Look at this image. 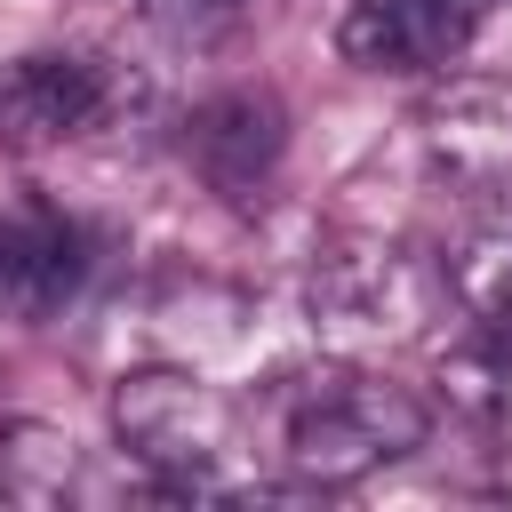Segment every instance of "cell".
<instances>
[{
    "instance_id": "1",
    "label": "cell",
    "mask_w": 512,
    "mask_h": 512,
    "mask_svg": "<svg viewBox=\"0 0 512 512\" xmlns=\"http://www.w3.org/2000/svg\"><path fill=\"white\" fill-rule=\"evenodd\" d=\"M432 408L368 368H312L288 376L280 392V464L304 488H352L376 464H400L408 448H424Z\"/></svg>"
},
{
    "instance_id": "2",
    "label": "cell",
    "mask_w": 512,
    "mask_h": 512,
    "mask_svg": "<svg viewBox=\"0 0 512 512\" xmlns=\"http://www.w3.org/2000/svg\"><path fill=\"white\" fill-rule=\"evenodd\" d=\"M120 448L176 496H224L240 464V408L192 368H136L112 392Z\"/></svg>"
},
{
    "instance_id": "3",
    "label": "cell",
    "mask_w": 512,
    "mask_h": 512,
    "mask_svg": "<svg viewBox=\"0 0 512 512\" xmlns=\"http://www.w3.org/2000/svg\"><path fill=\"white\" fill-rule=\"evenodd\" d=\"M480 16L488 0H344L336 48L360 72H448Z\"/></svg>"
},
{
    "instance_id": "4",
    "label": "cell",
    "mask_w": 512,
    "mask_h": 512,
    "mask_svg": "<svg viewBox=\"0 0 512 512\" xmlns=\"http://www.w3.org/2000/svg\"><path fill=\"white\" fill-rule=\"evenodd\" d=\"M104 104H112L104 64H88L72 48H40V56L0 64V144H16V152H40V144L96 128Z\"/></svg>"
},
{
    "instance_id": "5",
    "label": "cell",
    "mask_w": 512,
    "mask_h": 512,
    "mask_svg": "<svg viewBox=\"0 0 512 512\" xmlns=\"http://www.w3.org/2000/svg\"><path fill=\"white\" fill-rule=\"evenodd\" d=\"M280 144H288V120L264 88H232V96H208L192 120H184V160L224 192V200H248L272 168H280Z\"/></svg>"
},
{
    "instance_id": "6",
    "label": "cell",
    "mask_w": 512,
    "mask_h": 512,
    "mask_svg": "<svg viewBox=\"0 0 512 512\" xmlns=\"http://www.w3.org/2000/svg\"><path fill=\"white\" fill-rule=\"evenodd\" d=\"M80 224L72 216H56V208H16V216H0V304H8V320L16 328H32V320H48L72 288H80Z\"/></svg>"
},
{
    "instance_id": "7",
    "label": "cell",
    "mask_w": 512,
    "mask_h": 512,
    "mask_svg": "<svg viewBox=\"0 0 512 512\" xmlns=\"http://www.w3.org/2000/svg\"><path fill=\"white\" fill-rule=\"evenodd\" d=\"M440 288H448V304H456L488 344H512V208L480 216V224L448 248Z\"/></svg>"
},
{
    "instance_id": "8",
    "label": "cell",
    "mask_w": 512,
    "mask_h": 512,
    "mask_svg": "<svg viewBox=\"0 0 512 512\" xmlns=\"http://www.w3.org/2000/svg\"><path fill=\"white\" fill-rule=\"evenodd\" d=\"M424 136L448 176H496L512 160V96L504 88H448L424 112Z\"/></svg>"
},
{
    "instance_id": "9",
    "label": "cell",
    "mask_w": 512,
    "mask_h": 512,
    "mask_svg": "<svg viewBox=\"0 0 512 512\" xmlns=\"http://www.w3.org/2000/svg\"><path fill=\"white\" fill-rule=\"evenodd\" d=\"M400 256H336L320 280H312V312L320 320H344V328H408V296H400Z\"/></svg>"
},
{
    "instance_id": "10",
    "label": "cell",
    "mask_w": 512,
    "mask_h": 512,
    "mask_svg": "<svg viewBox=\"0 0 512 512\" xmlns=\"http://www.w3.org/2000/svg\"><path fill=\"white\" fill-rule=\"evenodd\" d=\"M72 488H80V448H72V432L32 424V416L0 424V496H8V504H64Z\"/></svg>"
}]
</instances>
